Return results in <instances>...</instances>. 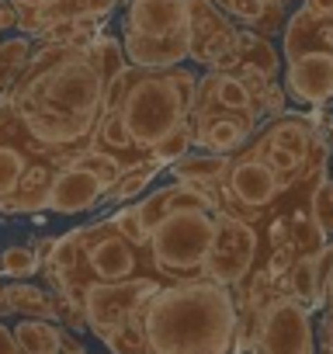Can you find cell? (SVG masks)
Wrapping results in <instances>:
<instances>
[{
	"instance_id": "cell-29",
	"label": "cell",
	"mask_w": 333,
	"mask_h": 354,
	"mask_svg": "<svg viewBox=\"0 0 333 354\" xmlns=\"http://www.w3.org/2000/svg\"><path fill=\"white\" fill-rule=\"evenodd\" d=\"M222 167H226V160H216V156H202V160L181 163V167H178V174L184 177V181H188V177H195V174H202V177H209V174H219Z\"/></svg>"
},
{
	"instance_id": "cell-13",
	"label": "cell",
	"mask_w": 333,
	"mask_h": 354,
	"mask_svg": "<svg viewBox=\"0 0 333 354\" xmlns=\"http://www.w3.org/2000/svg\"><path fill=\"white\" fill-rule=\"evenodd\" d=\"M15 340L21 347V354H59V344H63V333L49 323V319H39V316H28L15 326Z\"/></svg>"
},
{
	"instance_id": "cell-22",
	"label": "cell",
	"mask_w": 333,
	"mask_h": 354,
	"mask_svg": "<svg viewBox=\"0 0 333 354\" xmlns=\"http://www.w3.org/2000/svg\"><path fill=\"white\" fill-rule=\"evenodd\" d=\"M149 177H153V167H132V170H122V177L104 192V202H125L132 195H139L146 185H149Z\"/></svg>"
},
{
	"instance_id": "cell-21",
	"label": "cell",
	"mask_w": 333,
	"mask_h": 354,
	"mask_svg": "<svg viewBox=\"0 0 333 354\" xmlns=\"http://www.w3.org/2000/svg\"><path fill=\"white\" fill-rule=\"evenodd\" d=\"M39 271V254L32 247H8L0 254V274L8 278H28Z\"/></svg>"
},
{
	"instance_id": "cell-3",
	"label": "cell",
	"mask_w": 333,
	"mask_h": 354,
	"mask_svg": "<svg viewBox=\"0 0 333 354\" xmlns=\"http://www.w3.org/2000/svg\"><path fill=\"white\" fill-rule=\"evenodd\" d=\"M122 49L142 70L181 63L191 53L188 0H129Z\"/></svg>"
},
{
	"instance_id": "cell-25",
	"label": "cell",
	"mask_w": 333,
	"mask_h": 354,
	"mask_svg": "<svg viewBox=\"0 0 333 354\" xmlns=\"http://www.w3.org/2000/svg\"><path fill=\"white\" fill-rule=\"evenodd\" d=\"M240 46H243L247 59H250V63H257L264 73H271V70H274V56H271V49H267V42H264V39H257V35H243V39H240Z\"/></svg>"
},
{
	"instance_id": "cell-12",
	"label": "cell",
	"mask_w": 333,
	"mask_h": 354,
	"mask_svg": "<svg viewBox=\"0 0 333 354\" xmlns=\"http://www.w3.org/2000/svg\"><path fill=\"white\" fill-rule=\"evenodd\" d=\"M274 177L264 163H240L233 170V192L247 202V205H264L274 195Z\"/></svg>"
},
{
	"instance_id": "cell-11",
	"label": "cell",
	"mask_w": 333,
	"mask_h": 354,
	"mask_svg": "<svg viewBox=\"0 0 333 354\" xmlns=\"http://www.w3.org/2000/svg\"><path fill=\"white\" fill-rule=\"evenodd\" d=\"M53 177H56V167H53V163H46V160L28 163L18 192H15L4 205H0V212H8V216H15V212H42V209L49 205Z\"/></svg>"
},
{
	"instance_id": "cell-4",
	"label": "cell",
	"mask_w": 333,
	"mask_h": 354,
	"mask_svg": "<svg viewBox=\"0 0 333 354\" xmlns=\"http://www.w3.org/2000/svg\"><path fill=\"white\" fill-rule=\"evenodd\" d=\"M188 87H191L188 73H171V77L142 73L139 80H129L118 111H122V122L139 149H153L160 139L181 129Z\"/></svg>"
},
{
	"instance_id": "cell-30",
	"label": "cell",
	"mask_w": 333,
	"mask_h": 354,
	"mask_svg": "<svg viewBox=\"0 0 333 354\" xmlns=\"http://www.w3.org/2000/svg\"><path fill=\"white\" fill-rule=\"evenodd\" d=\"M15 25H18L15 4H11V0H0V32H8V28H15Z\"/></svg>"
},
{
	"instance_id": "cell-19",
	"label": "cell",
	"mask_w": 333,
	"mask_h": 354,
	"mask_svg": "<svg viewBox=\"0 0 333 354\" xmlns=\"http://www.w3.org/2000/svg\"><path fill=\"white\" fill-rule=\"evenodd\" d=\"M125 49L115 42V39H91V46H87V56L94 59V66L101 70V77L104 80H115V77H122L125 73V56H122Z\"/></svg>"
},
{
	"instance_id": "cell-39",
	"label": "cell",
	"mask_w": 333,
	"mask_h": 354,
	"mask_svg": "<svg viewBox=\"0 0 333 354\" xmlns=\"http://www.w3.org/2000/svg\"><path fill=\"white\" fill-rule=\"evenodd\" d=\"M330 139H333V132H330Z\"/></svg>"
},
{
	"instance_id": "cell-8",
	"label": "cell",
	"mask_w": 333,
	"mask_h": 354,
	"mask_svg": "<svg viewBox=\"0 0 333 354\" xmlns=\"http://www.w3.org/2000/svg\"><path fill=\"white\" fill-rule=\"evenodd\" d=\"M101 198H104V181H101V177H94L91 170H84L77 163H70V167L56 170L46 209L59 212V216H73V212L94 209Z\"/></svg>"
},
{
	"instance_id": "cell-7",
	"label": "cell",
	"mask_w": 333,
	"mask_h": 354,
	"mask_svg": "<svg viewBox=\"0 0 333 354\" xmlns=\"http://www.w3.org/2000/svg\"><path fill=\"white\" fill-rule=\"evenodd\" d=\"M257 354H312V326L295 299H274L264 309Z\"/></svg>"
},
{
	"instance_id": "cell-26",
	"label": "cell",
	"mask_w": 333,
	"mask_h": 354,
	"mask_svg": "<svg viewBox=\"0 0 333 354\" xmlns=\"http://www.w3.org/2000/svg\"><path fill=\"white\" fill-rule=\"evenodd\" d=\"M216 94H219V101L222 104H229V108H247V87L236 80V77H219L216 80Z\"/></svg>"
},
{
	"instance_id": "cell-31",
	"label": "cell",
	"mask_w": 333,
	"mask_h": 354,
	"mask_svg": "<svg viewBox=\"0 0 333 354\" xmlns=\"http://www.w3.org/2000/svg\"><path fill=\"white\" fill-rule=\"evenodd\" d=\"M0 354H21V347L15 340V330H8L4 323H0Z\"/></svg>"
},
{
	"instance_id": "cell-38",
	"label": "cell",
	"mask_w": 333,
	"mask_h": 354,
	"mask_svg": "<svg viewBox=\"0 0 333 354\" xmlns=\"http://www.w3.org/2000/svg\"><path fill=\"white\" fill-rule=\"evenodd\" d=\"M271 4H278V0H271Z\"/></svg>"
},
{
	"instance_id": "cell-28",
	"label": "cell",
	"mask_w": 333,
	"mask_h": 354,
	"mask_svg": "<svg viewBox=\"0 0 333 354\" xmlns=\"http://www.w3.org/2000/svg\"><path fill=\"white\" fill-rule=\"evenodd\" d=\"M209 142H212L216 149H233V146L243 142V132H240V125H233V122H216L212 132H209Z\"/></svg>"
},
{
	"instance_id": "cell-15",
	"label": "cell",
	"mask_w": 333,
	"mask_h": 354,
	"mask_svg": "<svg viewBox=\"0 0 333 354\" xmlns=\"http://www.w3.org/2000/svg\"><path fill=\"white\" fill-rule=\"evenodd\" d=\"M32 59V42L28 35H15V39H4L0 42V94H8L15 87V80L25 73Z\"/></svg>"
},
{
	"instance_id": "cell-5",
	"label": "cell",
	"mask_w": 333,
	"mask_h": 354,
	"mask_svg": "<svg viewBox=\"0 0 333 354\" xmlns=\"http://www.w3.org/2000/svg\"><path fill=\"white\" fill-rule=\"evenodd\" d=\"M212 240H216V223L198 209H174L149 233L156 264L174 274H188L202 268L212 250Z\"/></svg>"
},
{
	"instance_id": "cell-17",
	"label": "cell",
	"mask_w": 333,
	"mask_h": 354,
	"mask_svg": "<svg viewBox=\"0 0 333 354\" xmlns=\"http://www.w3.org/2000/svg\"><path fill=\"white\" fill-rule=\"evenodd\" d=\"M8 306H11L15 313L39 316V319L56 316V302H53L42 288H35V285H11V288H8Z\"/></svg>"
},
{
	"instance_id": "cell-24",
	"label": "cell",
	"mask_w": 333,
	"mask_h": 354,
	"mask_svg": "<svg viewBox=\"0 0 333 354\" xmlns=\"http://www.w3.org/2000/svg\"><path fill=\"white\" fill-rule=\"evenodd\" d=\"M111 226H115L125 240H132V243H146V240H149V233L142 230V223H139V212H135V209H122V212L111 219Z\"/></svg>"
},
{
	"instance_id": "cell-14",
	"label": "cell",
	"mask_w": 333,
	"mask_h": 354,
	"mask_svg": "<svg viewBox=\"0 0 333 354\" xmlns=\"http://www.w3.org/2000/svg\"><path fill=\"white\" fill-rule=\"evenodd\" d=\"M132 136L122 122V111L118 108H104L101 118H97V129H94V139H91V149L97 153H125L132 149Z\"/></svg>"
},
{
	"instance_id": "cell-18",
	"label": "cell",
	"mask_w": 333,
	"mask_h": 354,
	"mask_svg": "<svg viewBox=\"0 0 333 354\" xmlns=\"http://www.w3.org/2000/svg\"><path fill=\"white\" fill-rule=\"evenodd\" d=\"M101 340L111 347V354H153L149 344H146V333H142V323L135 319H125L122 326H111L101 333Z\"/></svg>"
},
{
	"instance_id": "cell-2",
	"label": "cell",
	"mask_w": 333,
	"mask_h": 354,
	"mask_svg": "<svg viewBox=\"0 0 333 354\" xmlns=\"http://www.w3.org/2000/svg\"><path fill=\"white\" fill-rule=\"evenodd\" d=\"M139 323L153 354H226L236 313L219 285H181L153 292L139 306Z\"/></svg>"
},
{
	"instance_id": "cell-33",
	"label": "cell",
	"mask_w": 333,
	"mask_h": 354,
	"mask_svg": "<svg viewBox=\"0 0 333 354\" xmlns=\"http://www.w3.org/2000/svg\"><path fill=\"white\" fill-rule=\"evenodd\" d=\"M271 160H274V167H281V170H292V167H295V153L285 149V146H274V149H271Z\"/></svg>"
},
{
	"instance_id": "cell-27",
	"label": "cell",
	"mask_w": 333,
	"mask_h": 354,
	"mask_svg": "<svg viewBox=\"0 0 333 354\" xmlns=\"http://www.w3.org/2000/svg\"><path fill=\"white\" fill-rule=\"evenodd\" d=\"M319 274H316V264H298L295 268V295L305 299V302H316L319 299Z\"/></svg>"
},
{
	"instance_id": "cell-37",
	"label": "cell",
	"mask_w": 333,
	"mask_h": 354,
	"mask_svg": "<svg viewBox=\"0 0 333 354\" xmlns=\"http://www.w3.org/2000/svg\"><path fill=\"white\" fill-rule=\"evenodd\" d=\"M330 299H333V278H330Z\"/></svg>"
},
{
	"instance_id": "cell-36",
	"label": "cell",
	"mask_w": 333,
	"mask_h": 354,
	"mask_svg": "<svg viewBox=\"0 0 333 354\" xmlns=\"http://www.w3.org/2000/svg\"><path fill=\"white\" fill-rule=\"evenodd\" d=\"M326 42H330V49H333V21L326 25Z\"/></svg>"
},
{
	"instance_id": "cell-6",
	"label": "cell",
	"mask_w": 333,
	"mask_h": 354,
	"mask_svg": "<svg viewBox=\"0 0 333 354\" xmlns=\"http://www.w3.org/2000/svg\"><path fill=\"white\" fill-rule=\"evenodd\" d=\"M156 285L146 278H125V281H97L84 292V316L94 326V333L101 337L111 326H122L125 319H132L139 313V306L146 302V295H153Z\"/></svg>"
},
{
	"instance_id": "cell-34",
	"label": "cell",
	"mask_w": 333,
	"mask_h": 354,
	"mask_svg": "<svg viewBox=\"0 0 333 354\" xmlns=\"http://www.w3.org/2000/svg\"><path fill=\"white\" fill-rule=\"evenodd\" d=\"M267 101H271V108H281V104H285V94H281V91H271Z\"/></svg>"
},
{
	"instance_id": "cell-35",
	"label": "cell",
	"mask_w": 333,
	"mask_h": 354,
	"mask_svg": "<svg viewBox=\"0 0 333 354\" xmlns=\"http://www.w3.org/2000/svg\"><path fill=\"white\" fill-rule=\"evenodd\" d=\"M11 306H8V288H0V313H8Z\"/></svg>"
},
{
	"instance_id": "cell-9",
	"label": "cell",
	"mask_w": 333,
	"mask_h": 354,
	"mask_svg": "<svg viewBox=\"0 0 333 354\" xmlns=\"http://www.w3.org/2000/svg\"><path fill=\"white\" fill-rule=\"evenodd\" d=\"M250 254H254V236L240 223H233V219L216 223V240H212V250L205 257L209 261V271L216 278H222V281L240 278L243 268H247V261H250Z\"/></svg>"
},
{
	"instance_id": "cell-23",
	"label": "cell",
	"mask_w": 333,
	"mask_h": 354,
	"mask_svg": "<svg viewBox=\"0 0 333 354\" xmlns=\"http://www.w3.org/2000/svg\"><path fill=\"white\" fill-rule=\"evenodd\" d=\"M184 149H188V129L181 125V129H174L166 139H160L153 146V156H156V163H166V160H178Z\"/></svg>"
},
{
	"instance_id": "cell-10",
	"label": "cell",
	"mask_w": 333,
	"mask_h": 354,
	"mask_svg": "<svg viewBox=\"0 0 333 354\" xmlns=\"http://www.w3.org/2000/svg\"><path fill=\"white\" fill-rule=\"evenodd\" d=\"M288 87L298 101L323 104L333 94V53H305L292 59L288 70Z\"/></svg>"
},
{
	"instance_id": "cell-1",
	"label": "cell",
	"mask_w": 333,
	"mask_h": 354,
	"mask_svg": "<svg viewBox=\"0 0 333 354\" xmlns=\"http://www.w3.org/2000/svg\"><path fill=\"white\" fill-rule=\"evenodd\" d=\"M104 87L108 80L87 49L49 46L28 59L4 101L11 104L28 146L70 167L94 139L104 111Z\"/></svg>"
},
{
	"instance_id": "cell-20",
	"label": "cell",
	"mask_w": 333,
	"mask_h": 354,
	"mask_svg": "<svg viewBox=\"0 0 333 354\" xmlns=\"http://www.w3.org/2000/svg\"><path fill=\"white\" fill-rule=\"evenodd\" d=\"M174 202H178V188H163V192H156V195H149L142 205H135V212H139V223H142V230L146 233H153L166 216L174 212Z\"/></svg>"
},
{
	"instance_id": "cell-32",
	"label": "cell",
	"mask_w": 333,
	"mask_h": 354,
	"mask_svg": "<svg viewBox=\"0 0 333 354\" xmlns=\"http://www.w3.org/2000/svg\"><path fill=\"white\" fill-rule=\"evenodd\" d=\"M305 11L312 18H333V0H305Z\"/></svg>"
},
{
	"instance_id": "cell-16",
	"label": "cell",
	"mask_w": 333,
	"mask_h": 354,
	"mask_svg": "<svg viewBox=\"0 0 333 354\" xmlns=\"http://www.w3.org/2000/svg\"><path fill=\"white\" fill-rule=\"evenodd\" d=\"M25 170H28V153L15 142H0V205L18 192Z\"/></svg>"
}]
</instances>
